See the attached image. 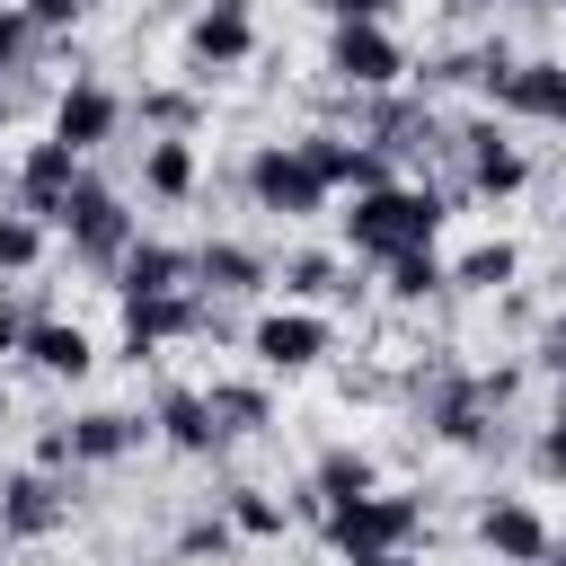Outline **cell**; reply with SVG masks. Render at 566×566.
Instances as JSON below:
<instances>
[{
  "instance_id": "cell-1",
  "label": "cell",
  "mask_w": 566,
  "mask_h": 566,
  "mask_svg": "<svg viewBox=\"0 0 566 566\" xmlns=\"http://www.w3.org/2000/svg\"><path fill=\"white\" fill-rule=\"evenodd\" d=\"M442 212H451L442 186H407V177H389V186L354 195V212H345V248L389 265V256H407V248H433V239H442Z\"/></svg>"
},
{
  "instance_id": "cell-2",
  "label": "cell",
  "mask_w": 566,
  "mask_h": 566,
  "mask_svg": "<svg viewBox=\"0 0 566 566\" xmlns=\"http://www.w3.org/2000/svg\"><path fill=\"white\" fill-rule=\"evenodd\" d=\"M416 531H424V504L398 495V486H371L363 504H336V513H327V548L354 557V566H363V557H398Z\"/></svg>"
},
{
  "instance_id": "cell-3",
  "label": "cell",
  "mask_w": 566,
  "mask_h": 566,
  "mask_svg": "<svg viewBox=\"0 0 566 566\" xmlns=\"http://www.w3.org/2000/svg\"><path fill=\"white\" fill-rule=\"evenodd\" d=\"M62 239H71V256H80L88 274H115V265L142 248V230H133L124 195H115V186H97V177H80V195L62 203Z\"/></svg>"
},
{
  "instance_id": "cell-4",
  "label": "cell",
  "mask_w": 566,
  "mask_h": 566,
  "mask_svg": "<svg viewBox=\"0 0 566 566\" xmlns=\"http://www.w3.org/2000/svg\"><path fill=\"white\" fill-rule=\"evenodd\" d=\"M248 195H256V212H274V221H310V212L327 203V186H318V168L301 159V142H256V150H248Z\"/></svg>"
},
{
  "instance_id": "cell-5",
  "label": "cell",
  "mask_w": 566,
  "mask_h": 566,
  "mask_svg": "<svg viewBox=\"0 0 566 566\" xmlns=\"http://www.w3.org/2000/svg\"><path fill=\"white\" fill-rule=\"evenodd\" d=\"M513 398V371H433V398H424V424L442 442H486V416Z\"/></svg>"
},
{
  "instance_id": "cell-6",
  "label": "cell",
  "mask_w": 566,
  "mask_h": 566,
  "mask_svg": "<svg viewBox=\"0 0 566 566\" xmlns=\"http://www.w3.org/2000/svg\"><path fill=\"white\" fill-rule=\"evenodd\" d=\"M80 177H88V168H80V150L44 133V142H27V150H18V168H9V195H18V212H35V221H62V203L80 195Z\"/></svg>"
},
{
  "instance_id": "cell-7",
  "label": "cell",
  "mask_w": 566,
  "mask_h": 566,
  "mask_svg": "<svg viewBox=\"0 0 566 566\" xmlns=\"http://www.w3.org/2000/svg\"><path fill=\"white\" fill-rule=\"evenodd\" d=\"M327 71H336L354 97H380V88L407 80V44H398L389 27H336V35H327Z\"/></svg>"
},
{
  "instance_id": "cell-8",
  "label": "cell",
  "mask_w": 566,
  "mask_h": 566,
  "mask_svg": "<svg viewBox=\"0 0 566 566\" xmlns=\"http://www.w3.org/2000/svg\"><path fill=\"white\" fill-rule=\"evenodd\" d=\"M71 522V486L53 469H18L0 478V539H53Z\"/></svg>"
},
{
  "instance_id": "cell-9",
  "label": "cell",
  "mask_w": 566,
  "mask_h": 566,
  "mask_svg": "<svg viewBox=\"0 0 566 566\" xmlns=\"http://www.w3.org/2000/svg\"><path fill=\"white\" fill-rule=\"evenodd\" d=\"M248 354H256L265 371H310V363L327 354V318H318V310H265V318L248 327Z\"/></svg>"
},
{
  "instance_id": "cell-10",
  "label": "cell",
  "mask_w": 566,
  "mask_h": 566,
  "mask_svg": "<svg viewBox=\"0 0 566 566\" xmlns=\"http://www.w3.org/2000/svg\"><path fill=\"white\" fill-rule=\"evenodd\" d=\"M115 124H124V97H115L106 80H71V88L53 97V142H71L80 159H88L97 142H115Z\"/></svg>"
},
{
  "instance_id": "cell-11",
  "label": "cell",
  "mask_w": 566,
  "mask_h": 566,
  "mask_svg": "<svg viewBox=\"0 0 566 566\" xmlns=\"http://www.w3.org/2000/svg\"><path fill=\"white\" fill-rule=\"evenodd\" d=\"M451 150H460V186H469V195H513V186L531 177V159H522L495 124H460Z\"/></svg>"
},
{
  "instance_id": "cell-12",
  "label": "cell",
  "mask_w": 566,
  "mask_h": 566,
  "mask_svg": "<svg viewBox=\"0 0 566 566\" xmlns=\"http://www.w3.org/2000/svg\"><path fill=\"white\" fill-rule=\"evenodd\" d=\"M203 327H212V301H203V292L124 301V345H133V354H150V345H168V336H203Z\"/></svg>"
},
{
  "instance_id": "cell-13",
  "label": "cell",
  "mask_w": 566,
  "mask_h": 566,
  "mask_svg": "<svg viewBox=\"0 0 566 566\" xmlns=\"http://www.w3.org/2000/svg\"><path fill=\"white\" fill-rule=\"evenodd\" d=\"M186 44H195L203 71H239V62L256 53V9H248V0H203L195 27H186Z\"/></svg>"
},
{
  "instance_id": "cell-14",
  "label": "cell",
  "mask_w": 566,
  "mask_h": 566,
  "mask_svg": "<svg viewBox=\"0 0 566 566\" xmlns=\"http://www.w3.org/2000/svg\"><path fill=\"white\" fill-rule=\"evenodd\" d=\"M478 539H486L495 566H539V557H548V522H539L522 495H495V504L478 513Z\"/></svg>"
},
{
  "instance_id": "cell-15",
  "label": "cell",
  "mask_w": 566,
  "mask_h": 566,
  "mask_svg": "<svg viewBox=\"0 0 566 566\" xmlns=\"http://www.w3.org/2000/svg\"><path fill=\"white\" fill-rule=\"evenodd\" d=\"M495 106L522 115V124H566V62H548V53L513 62V80L495 88Z\"/></svg>"
},
{
  "instance_id": "cell-16",
  "label": "cell",
  "mask_w": 566,
  "mask_h": 566,
  "mask_svg": "<svg viewBox=\"0 0 566 566\" xmlns=\"http://www.w3.org/2000/svg\"><path fill=\"white\" fill-rule=\"evenodd\" d=\"M115 292H124V301H150V292H195V248L142 239V248L115 265Z\"/></svg>"
},
{
  "instance_id": "cell-17",
  "label": "cell",
  "mask_w": 566,
  "mask_h": 566,
  "mask_svg": "<svg viewBox=\"0 0 566 566\" xmlns=\"http://www.w3.org/2000/svg\"><path fill=\"white\" fill-rule=\"evenodd\" d=\"M265 283H274V265H265L256 248H239V239L195 248V292H212V301H248V292H265Z\"/></svg>"
},
{
  "instance_id": "cell-18",
  "label": "cell",
  "mask_w": 566,
  "mask_h": 566,
  "mask_svg": "<svg viewBox=\"0 0 566 566\" xmlns=\"http://www.w3.org/2000/svg\"><path fill=\"white\" fill-rule=\"evenodd\" d=\"M27 363L53 371V380H80V371L97 363V345H88L80 318H44V310H35V327H27Z\"/></svg>"
},
{
  "instance_id": "cell-19",
  "label": "cell",
  "mask_w": 566,
  "mask_h": 566,
  "mask_svg": "<svg viewBox=\"0 0 566 566\" xmlns=\"http://www.w3.org/2000/svg\"><path fill=\"white\" fill-rule=\"evenodd\" d=\"M142 433H150L142 416H124V407H88V416H71V460H80V469H106V460H124Z\"/></svg>"
},
{
  "instance_id": "cell-20",
  "label": "cell",
  "mask_w": 566,
  "mask_h": 566,
  "mask_svg": "<svg viewBox=\"0 0 566 566\" xmlns=\"http://www.w3.org/2000/svg\"><path fill=\"white\" fill-rule=\"evenodd\" d=\"M363 495H371V460H363V451H345V442H336V451H318V469H310L301 504H310V513L327 522L336 504H363Z\"/></svg>"
},
{
  "instance_id": "cell-21",
  "label": "cell",
  "mask_w": 566,
  "mask_h": 566,
  "mask_svg": "<svg viewBox=\"0 0 566 566\" xmlns=\"http://www.w3.org/2000/svg\"><path fill=\"white\" fill-rule=\"evenodd\" d=\"M150 424H159L177 451H195V460L221 451V424H212V398H203V389H159V416H150Z\"/></svg>"
},
{
  "instance_id": "cell-22",
  "label": "cell",
  "mask_w": 566,
  "mask_h": 566,
  "mask_svg": "<svg viewBox=\"0 0 566 566\" xmlns=\"http://www.w3.org/2000/svg\"><path fill=\"white\" fill-rule=\"evenodd\" d=\"M142 186H150L159 203H186V195H195V142H186V133H159V142L142 150Z\"/></svg>"
},
{
  "instance_id": "cell-23",
  "label": "cell",
  "mask_w": 566,
  "mask_h": 566,
  "mask_svg": "<svg viewBox=\"0 0 566 566\" xmlns=\"http://www.w3.org/2000/svg\"><path fill=\"white\" fill-rule=\"evenodd\" d=\"M522 274V248L513 239H478L469 256H451V292H504Z\"/></svg>"
},
{
  "instance_id": "cell-24",
  "label": "cell",
  "mask_w": 566,
  "mask_h": 566,
  "mask_svg": "<svg viewBox=\"0 0 566 566\" xmlns=\"http://www.w3.org/2000/svg\"><path fill=\"white\" fill-rule=\"evenodd\" d=\"M380 292L416 310V301H433V292H451V265H442L433 248H407V256H389V265H380Z\"/></svg>"
},
{
  "instance_id": "cell-25",
  "label": "cell",
  "mask_w": 566,
  "mask_h": 566,
  "mask_svg": "<svg viewBox=\"0 0 566 566\" xmlns=\"http://www.w3.org/2000/svg\"><path fill=\"white\" fill-rule=\"evenodd\" d=\"M203 398H212V424H221V442H239V433H265V416H274L256 380H212Z\"/></svg>"
},
{
  "instance_id": "cell-26",
  "label": "cell",
  "mask_w": 566,
  "mask_h": 566,
  "mask_svg": "<svg viewBox=\"0 0 566 566\" xmlns=\"http://www.w3.org/2000/svg\"><path fill=\"white\" fill-rule=\"evenodd\" d=\"M221 513H230V531H239V539H283V504H274L265 486H230V504H221Z\"/></svg>"
},
{
  "instance_id": "cell-27",
  "label": "cell",
  "mask_w": 566,
  "mask_h": 566,
  "mask_svg": "<svg viewBox=\"0 0 566 566\" xmlns=\"http://www.w3.org/2000/svg\"><path fill=\"white\" fill-rule=\"evenodd\" d=\"M292 301H327V292H345L336 283V256H318V248H301V256H283V274H274Z\"/></svg>"
},
{
  "instance_id": "cell-28",
  "label": "cell",
  "mask_w": 566,
  "mask_h": 566,
  "mask_svg": "<svg viewBox=\"0 0 566 566\" xmlns=\"http://www.w3.org/2000/svg\"><path fill=\"white\" fill-rule=\"evenodd\" d=\"M35 256H44V221L9 203V212H0V274H27Z\"/></svg>"
},
{
  "instance_id": "cell-29",
  "label": "cell",
  "mask_w": 566,
  "mask_h": 566,
  "mask_svg": "<svg viewBox=\"0 0 566 566\" xmlns=\"http://www.w3.org/2000/svg\"><path fill=\"white\" fill-rule=\"evenodd\" d=\"M35 35H44V27H35L27 9H0V71H27V62H35Z\"/></svg>"
},
{
  "instance_id": "cell-30",
  "label": "cell",
  "mask_w": 566,
  "mask_h": 566,
  "mask_svg": "<svg viewBox=\"0 0 566 566\" xmlns=\"http://www.w3.org/2000/svg\"><path fill=\"white\" fill-rule=\"evenodd\" d=\"M230 539H239V531H230V513H203V522H186V531H177V557H203V548L221 557Z\"/></svg>"
},
{
  "instance_id": "cell-31",
  "label": "cell",
  "mask_w": 566,
  "mask_h": 566,
  "mask_svg": "<svg viewBox=\"0 0 566 566\" xmlns=\"http://www.w3.org/2000/svg\"><path fill=\"white\" fill-rule=\"evenodd\" d=\"M531 469H539V478H566V398H557V416H548V433L531 442Z\"/></svg>"
},
{
  "instance_id": "cell-32",
  "label": "cell",
  "mask_w": 566,
  "mask_h": 566,
  "mask_svg": "<svg viewBox=\"0 0 566 566\" xmlns=\"http://www.w3.org/2000/svg\"><path fill=\"white\" fill-rule=\"evenodd\" d=\"M142 115H150L159 133H186V124H195V97H177V88H150V97H142Z\"/></svg>"
},
{
  "instance_id": "cell-33",
  "label": "cell",
  "mask_w": 566,
  "mask_h": 566,
  "mask_svg": "<svg viewBox=\"0 0 566 566\" xmlns=\"http://www.w3.org/2000/svg\"><path fill=\"white\" fill-rule=\"evenodd\" d=\"M35 469H53V478L80 469V460H71V424H44V433H35Z\"/></svg>"
},
{
  "instance_id": "cell-34",
  "label": "cell",
  "mask_w": 566,
  "mask_h": 566,
  "mask_svg": "<svg viewBox=\"0 0 566 566\" xmlns=\"http://www.w3.org/2000/svg\"><path fill=\"white\" fill-rule=\"evenodd\" d=\"M318 9H327L336 27H380V18L398 9V0H318Z\"/></svg>"
},
{
  "instance_id": "cell-35",
  "label": "cell",
  "mask_w": 566,
  "mask_h": 566,
  "mask_svg": "<svg viewBox=\"0 0 566 566\" xmlns=\"http://www.w3.org/2000/svg\"><path fill=\"white\" fill-rule=\"evenodd\" d=\"M27 18L53 35V27H80V18H88V0H27Z\"/></svg>"
},
{
  "instance_id": "cell-36",
  "label": "cell",
  "mask_w": 566,
  "mask_h": 566,
  "mask_svg": "<svg viewBox=\"0 0 566 566\" xmlns=\"http://www.w3.org/2000/svg\"><path fill=\"white\" fill-rule=\"evenodd\" d=\"M27 327H35V318H27V310L0 292V354H27Z\"/></svg>"
},
{
  "instance_id": "cell-37",
  "label": "cell",
  "mask_w": 566,
  "mask_h": 566,
  "mask_svg": "<svg viewBox=\"0 0 566 566\" xmlns=\"http://www.w3.org/2000/svg\"><path fill=\"white\" fill-rule=\"evenodd\" d=\"M539 363H548V371H566V318L548 327V345H539Z\"/></svg>"
},
{
  "instance_id": "cell-38",
  "label": "cell",
  "mask_w": 566,
  "mask_h": 566,
  "mask_svg": "<svg viewBox=\"0 0 566 566\" xmlns=\"http://www.w3.org/2000/svg\"><path fill=\"white\" fill-rule=\"evenodd\" d=\"M363 566H416V557H407V548H398V557H363Z\"/></svg>"
},
{
  "instance_id": "cell-39",
  "label": "cell",
  "mask_w": 566,
  "mask_h": 566,
  "mask_svg": "<svg viewBox=\"0 0 566 566\" xmlns=\"http://www.w3.org/2000/svg\"><path fill=\"white\" fill-rule=\"evenodd\" d=\"M539 566H566V539H548V557H539Z\"/></svg>"
},
{
  "instance_id": "cell-40",
  "label": "cell",
  "mask_w": 566,
  "mask_h": 566,
  "mask_svg": "<svg viewBox=\"0 0 566 566\" xmlns=\"http://www.w3.org/2000/svg\"><path fill=\"white\" fill-rule=\"evenodd\" d=\"M0 424H9V380H0Z\"/></svg>"
},
{
  "instance_id": "cell-41",
  "label": "cell",
  "mask_w": 566,
  "mask_h": 566,
  "mask_svg": "<svg viewBox=\"0 0 566 566\" xmlns=\"http://www.w3.org/2000/svg\"><path fill=\"white\" fill-rule=\"evenodd\" d=\"M451 9H495V0H451Z\"/></svg>"
},
{
  "instance_id": "cell-42",
  "label": "cell",
  "mask_w": 566,
  "mask_h": 566,
  "mask_svg": "<svg viewBox=\"0 0 566 566\" xmlns=\"http://www.w3.org/2000/svg\"><path fill=\"white\" fill-rule=\"evenodd\" d=\"M9 168H18V159H0V177H9Z\"/></svg>"
}]
</instances>
